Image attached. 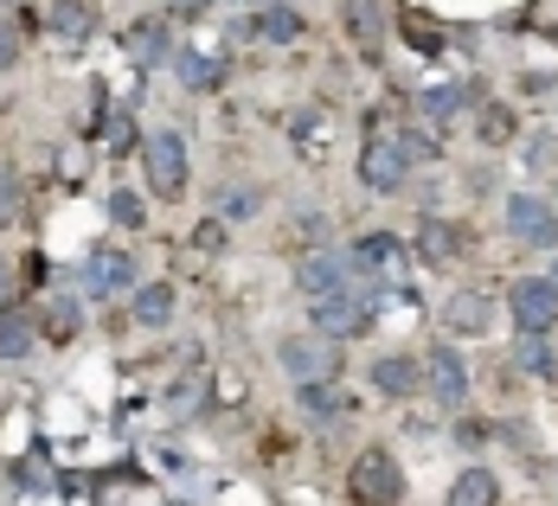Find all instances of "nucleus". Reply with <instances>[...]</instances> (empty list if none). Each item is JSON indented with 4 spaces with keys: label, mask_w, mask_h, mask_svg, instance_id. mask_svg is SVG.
<instances>
[{
    "label": "nucleus",
    "mask_w": 558,
    "mask_h": 506,
    "mask_svg": "<svg viewBox=\"0 0 558 506\" xmlns=\"http://www.w3.org/2000/svg\"><path fill=\"white\" fill-rule=\"evenodd\" d=\"M347 501L353 506H404V468H398V455L386 443H373V449L353 455V468H347Z\"/></svg>",
    "instance_id": "1"
},
{
    "label": "nucleus",
    "mask_w": 558,
    "mask_h": 506,
    "mask_svg": "<svg viewBox=\"0 0 558 506\" xmlns=\"http://www.w3.org/2000/svg\"><path fill=\"white\" fill-rule=\"evenodd\" d=\"M142 173H148V193H155V199H180V193H186V173H193L186 141H180L173 128L148 135V141H142Z\"/></svg>",
    "instance_id": "2"
},
{
    "label": "nucleus",
    "mask_w": 558,
    "mask_h": 506,
    "mask_svg": "<svg viewBox=\"0 0 558 506\" xmlns=\"http://www.w3.org/2000/svg\"><path fill=\"white\" fill-rule=\"evenodd\" d=\"M277 366L295 379V385H335L340 379V353H335V340H322V334H289L277 346Z\"/></svg>",
    "instance_id": "3"
},
{
    "label": "nucleus",
    "mask_w": 558,
    "mask_h": 506,
    "mask_svg": "<svg viewBox=\"0 0 558 506\" xmlns=\"http://www.w3.org/2000/svg\"><path fill=\"white\" fill-rule=\"evenodd\" d=\"M507 314L520 334H553L558 328V282L553 276H520L507 282Z\"/></svg>",
    "instance_id": "4"
},
{
    "label": "nucleus",
    "mask_w": 558,
    "mask_h": 506,
    "mask_svg": "<svg viewBox=\"0 0 558 506\" xmlns=\"http://www.w3.org/2000/svg\"><path fill=\"white\" fill-rule=\"evenodd\" d=\"M308 321H315V334L322 340H353L373 328V295L366 288H340V295H322L315 308H308Z\"/></svg>",
    "instance_id": "5"
},
{
    "label": "nucleus",
    "mask_w": 558,
    "mask_h": 506,
    "mask_svg": "<svg viewBox=\"0 0 558 506\" xmlns=\"http://www.w3.org/2000/svg\"><path fill=\"white\" fill-rule=\"evenodd\" d=\"M507 231L533 250H558V206L539 193H507Z\"/></svg>",
    "instance_id": "6"
},
{
    "label": "nucleus",
    "mask_w": 558,
    "mask_h": 506,
    "mask_svg": "<svg viewBox=\"0 0 558 506\" xmlns=\"http://www.w3.org/2000/svg\"><path fill=\"white\" fill-rule=\"evenodd\" d=\"M404 237H391V231H366V237H353V250H347V270L353 282H386L404 270Z\"/></svg>",
    "instance_id": "7"
},
{
    "label": "nucleus",
    "mask_w": 558,
    "mask_h": 506,
    "mask_svg": "<svg viewBox=\"0 0 558 506\" xmlns=\"http://www.w3.org/2000/svg\"><path fill=\"white\" fill-rule=\"evenodd\" d=\"M424 392H430V404H444V410H462L469 404V359L456 346H430L424 353Z\"/></svg>",
    "instance_id": "8"
},
{
    "label": "nucleus",
    "mask_w": 558,
    "mask_h": 506,
    "mask_svg": "<svg viewBox=\"0 0 558 506\" xmlns=\"http://www.w3.org/2000/svg\"><path fill=\"white\" fill-rule=\"evenodd\" d=\"M360 180H366L373 193H398V186L411 180V155H404V141H398V135H373V141L360 148Z\"/></svg>",
    "instance_id": "9"
},
{
    "label": "nucleus",
    "mask_w": 558,
    "mask_h": 506,
    "mask_svg": "<svg viewBox=\"0 0 558 506\" xmlns=\"http://www.w3.org/2000/svg\"><path fill=\"white\" fill-rule=\"evenodd\" d=\"M469 244H475V237H469V225H449V219H424L411 250H417V263H424V270H456V263L469 257Z\"/></svg>",
    "instance_id": "10"
},
{
    "label": "nucleus",
    "mask_w": 558,
    "mask_h": 506,
    "mask_svg": "<svg viewBox=\"0 0 558 506\" xmlns=\"http://www.w3.org/2000/svg\"><path fill=\"white\" fill-rule=\"evenodd\" d=\"M84 288H90L97 301H110V295H135V257L116 250V244H97V250L84 257Z\"/></svg>",
    "instance_id": "11"
},
{
    "label": "nucleus",
    "mask_w": 558,
    "mask_h": 506,
    "mask_svg": "<svg viewBox=\"0 0 558 506\" xmlns=\"http://www.w3.org/2000/svg\"><path fill=\"white\" fill-rule=\"evenodd\" d=\"M295 288H302L308 301H322V295L360 288V282H353V270H347V250H315V257H302V270H295Z\"/></svg>",
    "instance_id": "12"
},
{
    "label": "nucleus",
    "mask_w": 558,
    "mask_h": 506,
    "mask_svg": "<svg viewBox=\"0 0 558 506\" xmlns=\"http://www.w3.org/2000/svg\"><path fill=\"white\" fill-rule=\"evenodd\" d=\"M437 321H444L449 334H488L495 328V295L462 288V295H449L444 308H437Z\"/></svg>",
    "instance_id": "13"
},
{
    "label": "nucleus",
    "mask_w": 558,
    "mask_h": 506,
    "mask_svg": "<svg viewBox=\"0 0 558 506\" xmlns=\"http://www.w3.org/2000/svg\"><path fill=\"white\" fill-rule=\"evenodd\" d=\"M340 33H347L360 52H379V39H386V7H379V0H340Z\"/></svg>",
    "instance_id": "14"
},
{
    "label": "nucleus",
    "mask_w": 558,
    "mask_h": 506,
    "mask_svg": "<svg viewBox=\"0 0 558 506\" xmlns=\"http://www.w3.org/2000/svg\"><path fill=\"white\" fill-rule=\"evenodd\" d=\"M295 410H302V423L328 430V423H340L353 410V397L340 392V385H295Z\"/></svg>",
    "instance_id": "15"
},
{
    "label": "nucleus",
    "mask_w": 558,
    "mask_h": 506,
    "mask_svg": "<svg viewBox=\"0 0 558 506\" xmlns=\"http://www.w3.org/2000/svg\"><path fill=\"white\" fill-rule=\"evenodd\" d=\"M122 46H129L135 64H148V71H155V64H168V58H173V33H168V20H135V26L122 33Z\"/></svg>",
    "instance_id": "16"
},
{
    "label": "nucleus",
    "mask_w": 558,
    "mask_h": 506,
    "mask_svg": "<svg viewBox=\"0 0 558 506\" xmlns=\"http://www.w3.org/2000/svg\"><path fill=\"white\" fill-rule=\"evenodd\" d=\"M373 385H379L391 404H404V397L424 385V366H417V359H404V353H379V359H373Z\"/></svg>",
    "instance_id": "17"
},
{
    "label": "nucleus",
    "mask_w": 558,
    "mask_h": 506,
    "mask_svg": "<svg viewBox=\"0 0 558 506\" xmlns=\"http://www.w3.org/2000/svg\"><path fill=\"white\" fill-rule=\"evenodd\" d=\"M129 314H135V328L161 334V328L173 321V282H135V301H129Z\"/></svg>",
    "instance_id": "18"
},
{
    "label": "nucleus",
    "mask_w": 558,
    "mask_h": 506,
    "mask_svg": "<svg viewBox=\"0 0 558 506\" xmlns=\"http://www.w3.org/2000/svg\"><path fill=\"white\" fill-rule=\"evenodd\" d=\"M39 346V314H26V308H0V359H26Z\"/></svg>",
    "instance_id": "19"
},
{
    "label": "nucleus",
    "mask_w": 558,
    "mask_h": 506,
    "mask_svg": "<svg viewBox=\"0 0 558 506\" xmlns=\"http://www.w3.org/2000/svg\"><path fill=\"white\" fill-rule=\"evenodd\" d=\"M444 506H501V481H495L488 468H462V474L449 481Z\"/></svg>",
    "instance_id": "20"
},
{
    "label": "nucleus",
    "mask_w": 558,
    "mask_h": 506,
    "mask_svg": "<svg viewBox=\"0 0 558 506\" xmlns=\"http://www.w3.org/2000/svg\"><path fill=\"white\" fill-rule=\"evenodd\" d=\"M251 33H257L264 46H295V39H302V13H295V7H277V0H270V7H257Z\"/></svg>",
    "instance_id": "21"
},
{
    "label": "nucleus",
    "mask_w": 558,
    "mask_h": 506,
    "mask_svg": "<svg viewBox=\"0 0 558 506\" xmlns=\"http://www.w3.org/2000/svg\"><path fill=\"white\" fill-rule=\"evenodd\" d=\"M90 0H52L46 7V33H58V39H90Z\"/></svg>",
    "instance_id": "22"
},
{
    "label": "nucleus",
    "mask_w": 558,
    "mask_h": 506,
    "mask_svg": "<svg viewBox=\"0 0 558 506\" xmlns=\"http://www.w3.org/2000/svg\"><path fill=\"white\" fill-rule=\"evenodd\" d=\"M513 366L533 372V379H558V353L546 346V334H520L513 340Z\"/></svg>",
    "instance_id": "23"
},
{
    "label": "nucleus",
    "mask_w": 558,
    "mask_h": 506,
    "mask_svg": "<svg viewBox=\"0 0 558 506\" xmlns=\"http://www.w3.org/2000/svg\"><path fill=\"white\" fill-rule=\"evenodd\" d=\"M462 110H475V90H469V84H437V90H424V115H430V122H456Z\"/></svg>",
    "instance_id": "24"
},
{
    "label": "nucleus",
    "mask_w": 558,
    "mask_h": 506,
    "mask_svg": "<svg viewBox=\"0 0 558 506\" xmlns=\"http://www.w3.org/2000/svg\"><path fill=\"white\" fill-rule=\"evenodd\" d=\"M264 212V186H225L219 193V219L238 225V219H257Z\"/></svg>",
    "instance_id": "25"
},
{
    "label": "nucleus",
    "mask_w": 558,
    "mask_h": 506,
    "mask_svg": "<svg viewBox=\"0 0 558 506\" xmlns=\"http://www.w3.org/2000/svg\"><path fill=\"white\" fill-rule=\"evenodd\" d=\"M39 334L46 340H71L77 334V301H71V295H52V301L39 308Z\"/></svg>",
    "instance_id": "26"
},
{
    "label": "nucleus",
    "mask_w": 558,
    "mask_h": 506,
    "mask_svg": "<svg viewBox=\"0 0 558 506\" xmlns=\"http://www.w3.org/2000/svg\"><path fill=\"white\" fill-rule=\"evenodd\" d=\"M110 219L122 231H142V225H148V199H142L135 186H122V193H110Z\"/></svg>",
    "instance_id": "27"
},
{
    "label": "nucleus",
    "mask_w": 558,
    "mask_h": 506,
    "mask_svg": "<svg viewBox=\"0 0 558 506\" xmlns=\"http://www.w3.org/2000/svg\"><path fill=\"white\" fill-rule=\"evenodd\" d=\"M180 77H186V90H213V84H219V58L186 52V58H180Z\"/></svg>",
    "instance_id": "28"
},
{
    "label": "nucleus",
    "mask_w": 558,
    "mask_h": 506,
    "mask_svg": "<svg viewBox=\"0 0 558 506\" xmlns=\"http://www.w3.org/2000/svg\"><path fill=\"white\" fill-rule=\"evenodd\" d=\"M186 244H193L199 257H219V250H225V219H199V225H193V237H186Z\"/></svg>",
    "instance_id": "29"
},
{
    "label": "nucleus",
    "mask_w": 558,
    "mask_h": 506,
    "mask_svg": "<svg viewBox=\"0 0 558 506\" xmlns=\"http://www.w3.org/2000/svg\"><path fill=\"white\" fill-rule=\"evenodd\" d=\"M513 128H520L513 110H501V103H488V110H482V135H488V141H513Z\"/></svg>",
    "instance_id": "30"
},
{
    "label": "nucleus",
    "mask_w": 558,
    "mask_h": 506,
    "mask_svg": "<svg viewBox=\"0 0 558 506\" xmlns=\"http://www.w3.org/2000/svg\"><path fill=\"white\" fill-rule=\"evenodd\" d=\"M13 206H20V180H13V168L0 161V225L13 219Z\"/></svg>",
    "instance_id": "31"
},
{
    "label": "nucleus",
    "mask_w": 558,
    "mask_h": 506,
    "mask_svg": "<svg viewBox=\"0 0 558 506\" xmlns=\"http://www.w3.org/2000/svg\"><path fill=\"white\" fill-rule=\"evenodd\" d=\"M13 64H20V33L0 20V71H13Z\"/></svg>",
    "instance_id": "32"
},
{
    "label": "nucleus",
    "mask_w": 558,
    "mask_h": 506,
    "mask_svg": "<svg viewBox=\"0 0 558 506\" xmlns=\"http://www.w3.org/2000/svg\"><path fill=\"white\" fill-rule=\"evenodd\" d=\"M7 288H13V263H7V250H0V308H7Z\"/></svg>",
    "instance_id": "33"
},
{
    "label": "nucleus",
    "mask_w": 558,
    "mask_h": 506,
    "mask_svg": "<svg viewBox=\"0 0 558 506\" xmlns=\"http://www.w3.org/2000/svg\"><path fill=\"white\" fill-rule=\"evenodd\" d=\"M553 282H558V250H553Z\"/></svg>",
    "instance_id": "34"
},
{
    "label": "nucleus",
    "mask_w": 558,
    "mask_h": 506,
    "mask_svg": "<svg viewBox=\"0 0 558 506\" xmlns=\"http://www.w3.org/2000/svg\"><path fill=\"white\" fill-rule=\"evenodd\" d=\"M244 7H270V0H244Z\"/></svg>",
    "instance_id": "35"
}]
</instances>
